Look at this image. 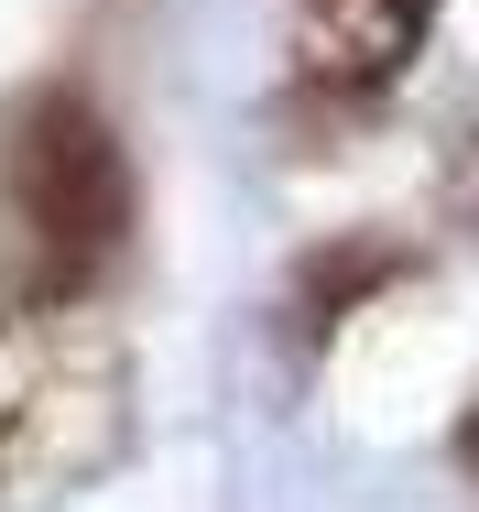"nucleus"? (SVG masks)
<instances>
[{
    "instance_id": "nucleus-4",
    "label": "nucleus",
    "mask_w": 479,
    "mask_h": 512,
    "mask_svg": "<svg viewBox=\"0 0 479 512\" xmlns=\"http://www.w3.org/2000/svg\"><path fill=\"white\" fill-rule=\"evenodd\" d=\"M458 480H469V491H479V414H469V425H458Z\"/></svg>"
},
{
    "instance_id": "nucleus-3",
    "label": "nucleus",
    "mask_w": 479,
    "mask_h": 512,
    "mask_svg": "<svg viewBox=\"0 0 479 512\" xmlns=\"http://www.w3.org/2000/svg\"><path fill=\"white\" fill-rule=\"evenodd\" d=\"M436 0H294V88L305 99H382L414 66Z\"/></svg>"
},
{
    "instance_id": "nucleus-2",
    "label": "nucleus",
    "mask_w": 479,
    "mask_h": 512,
    "mask_svg": "<svg viewBox=\"0 0 479 512\" xmlns=\"http://www.w3.org/2000/svg\"><path fill=\"white\" fill-rule=\"evenodd\" d=\"M131 153L88 88L0 109V295H98L131 262Z\"/></svg>"
},
{
    "instance_id": "nucleus-1",
    "label": "nucleus",
    "mask_w": 479,
    "mask_h": 512,
    "mask_svg": "<svg viewBox=\"0 0 479 512\" xmlns=\"http://www.w3.org/2000/svg\"><path fill=\"white\" fill-rule=\"evenodd\" d=\"M131 447V338L98 295H0V512L66 502Z\"/></svg>"
}]
</instances>
